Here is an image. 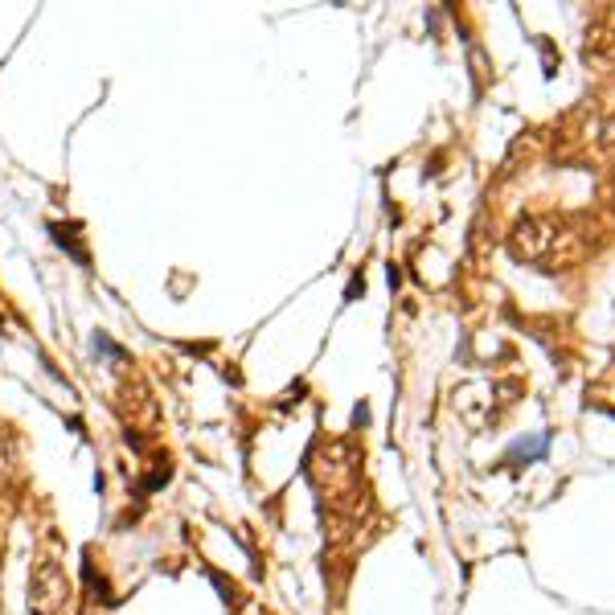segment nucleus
Segmentation results:
<instances>
[{"instance_id":"f257e3e1","label":"nucleus","mask_w":615,"mask_h":615,"mask_svg":"<svg viewBox=\"0 0 615 615\" xmlns=\"http://www.w3.org/2000/svg\"><path fill=\"white\" fill-rule=\"evenodd\" d=\"M70 599V583L67 571L58 562L41 558L29 575V612L33 615H58Z\"/></svg>"},{"instance_id":"f03ea898","label":"nucleus","mask_w":615,"mask_h":615,"mask_svg":"<svg viewBox=\"0 0 615 615\" xmlns=\"http://www.w3.org/2000/svg\"><path fill=\"white\" fill-rule=\"evenodd\" d=\"M562 239H566V234H562V222L525 218V222H517V230H513V254H517V259H530V263H550Z\"/></svg>"},{"instance_id":"7ed1b4c3","label":"nucleus","mask_w":615,"mask_h":615,"mask_svg":"<svg viewBox=\"0 0 615 615\" xmlns=\"http://www.w3.org/2000/svg\"><path fill=\"white\" fill-rule=\"evenodd\" d=\"M546 447H550V440L546 435H534V440H522L513 452H508V464H522V460H542L546 455Z\"/></svg>"}]
</instances>
